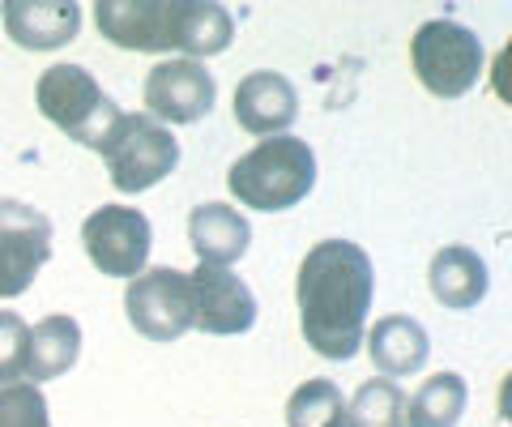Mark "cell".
Instances as JSON below:
<instances>
[{"label": "cell", "instance_id": "obj_1", "mask_svg": "<svg viewBox=\"0 0 512 427\" xmlns=\"http://www.w3.org/2000/svg\"><path fill=\"white\" fill-rule=\"evenodd\" d=\"M372 257L350 240H320L299 265V325L316 355L346 363L359 355L372 308Z\"/></svg>", "mask_w": 512, "mask_h": 427}, {"label": "cell", "instance_id": "obj_2", "mask_svg": "<svg viewBox=\"0 0 512 427\" xmlns=\"http://www.w3.org/2000/svg\"><path fill=\"white\" fill-rule=\"evenodd\" d=\"M316 184V154L303 137H265L235 158L227 171V188L239 205L261 214H282L299 205Z\"/></svg>", "mask_w": 512, "mask_h": 427}, {"label": "cell", "instance_id": "obj_3", "mask_svg": "<svg viewBox=\"0 0 512 427\" xmlns=\"http://www.w3.org/2000/svg\"><path fill=\"white\" fill-rule=\"evenodd\" d=\"M35 103L43 120H52L56 129L77 141V146H90L107 154V146L120 133L124 112L107 99V90L94 82V73L82 65H52L39 73L35 82Z\"/></svg>", "mask_w": 512, "mask_h": 427}, {"label": "cell", "instance_id": "obj_4", "mask_svg": "<svg viewBox=\"0 0 512 427\" xmlns=\"http://www.w3.org/2000/svg\"><path fill=\"white\" fill-rule=\"evenodd\" d=\"M410 65L414 77L436 94V99H461L478 86V73H483V43L470 26L461 22H423L410 39Z\"/></svg>", "mask_w": 512, "mask_h": 427}, {"label": "cell", "instance_id": "obj_5", "mask_svg": "<svg viewBox=\"0 0 512 427\" xmlns=\"http://www.w3.org/2000/svg\"><path fill=\"white\" fill-rule=\"evenodd\" d=\"M103 158H107V176L120 193H146V188L163 184L175 171L180 146H175L167 124H158L150 112H128Z\"/></svg>", "mask_w": 512, "mask_h": 427}, {"label": "cell", "instance_id": "obj_6", "mask_svg": "<svg viewBox=\"0 0 512 427\" xmlns=\"http://www.w3.org/2000/svg\"><path fill=\"white\" fill-rule=\"evenodd\" d=\"M128 325L150 342H175L192 329V287L188 274L171 270V265H154L141 270L124 291Z\"/></svg>", "mask_w": 512, "mask_h": 427}, {"label": "cell", "instance_id": "obj_7", "mask_svg": "<svg viewBox=\"0 0 512 427\" xmlns=\"http://www.w3.org/2000/svg\"><path fill=\"white\" fill-rule=\"evenodd\" d=\"M52 261V218L18 197H0V299H18Z\"/></svg>", "mask_w": 512, "mask_h": 427}, {"label": "cell", "instance_id": "obj_8", "mask_svg": "<svg viewBox=\"0 0 512 427\" xmlns=\"http://www.w3.org/2000/svg\"><path fill=\"white\" fill-rule=\"evenodd\" d=\"M150 218L133 205H99L82 223V248L107 278H137L150 261Z\"/></svg>", "mask_w": 512, "mask_h": 427}, {"label": "cell", "instance_id": "obj_9", "mask_svg": "<svg viewBox=\"0 0 512 427\" xmlns=\"http://www.w3.org/2000/svg\"><path fill=\"white\" fill-rule=\"evenodd\" d=\"M184 0H99L94 26L107 43L128 52H175L180 47Z\"/></svg>", "mask_w": 512, "mask_h": 427}, {"label": "cell", "instance_id": "obj_10", "mask_svg": "<svg viewBox=\"0 0 512 427\" xmlns=\"http://www.w3.org/2000/svg\"><path fill=\"white\" fill-rule=\"evenodd\" d=\"M218 86L201 60H163L146 77V107L158 124H197L214 112Z\"/></svg>", "mask_w": 512, "mask_h": 427}, {"label": "cell", "instance_id": "obj_11", "mask_svg": "<svg viewBox=\"0 0 512 427\" xmlns=\"http://www.w3.org/2000/svg\"><path fill=\"white\" fill-rule=\"evenodd\" d=\"M188 287H192V329L235 338L256 325V295L239 274L218 270V265H197L188 274Z\"/></svg>", "mask_w": 512, "mask_h": 427}, {"label": "cell", "instance_id": "obj_12", "mask_svg": "<svg viewBox=\"0 0 512 427\" xmlns=\"http://www.w3.org/2000/svg\"><path fill=\"white\" fill-rule=\"evenodd\" d=\"M5 35L26 52H56L69 47L82 30V5L73 0H9L0 5Z\"/></svg>", "mask_w": 512, "mask_h": 427}, {"label": "cell", "instance_id": "obj_13", "mask_svg": "<svg viewBox=\"0 0 512 427\" xmlns=\"http://www.w3.org/2000/svg\"><path fill=\"white\" fill-rule=\"evenodd\" d=\"M235 120L239 129L252 137H282L299 116V94L291 86V77H282L274 69L248 73L235 86Z\"/></svg>", "mask_w": 512, "mask_h": 427}, {"label": "cell", "instance_id": "obj_14", "mask_svg": "<svg viewBox=\"0 0 512 427\" xmlns=\"http://www.w3.org/2000/svg\"><path fill=\"white\" fill-rule=\"evenodd\" d=\"M188 244L201 257V265H218V270H231L239 257H248L252 248V227L248 218L235 210V205L222 201H205L188 214Z\"/></svg>", "mask_w": 512, "mask_h": 427}, {"label": "cell", "instance_id": "obj_15", "mask_svg": "<svg viewBox=\"0 0 512 427\" xmlns=\"http://www.w3.org/2000/svg\"><path fill=\"white\" fill-rule=\"evenodd\" d=\"M367 342V355H372L376 372L384 381H397V376H414L427 368V355H431V338L427 329L414 321L406 312H389L363 334Z\"/></svg>", "mask_w": 512, "mask_h": 427}, {"label": "cell", "instance_id": "obj_16", "mask_svg": "<svg viewBox=\"0 0 512 427\" xmlns=\"http://www.w3.org/2000/svg\"><path fill=\"white\" fill-rule=\"evenodd\" d=\"M487 282H491L487 278V261L466 244H448V248H440L436 257H431L427 287L448 312L478 308L483 304V295H487Z\"/></svg>", "mask_w": 512, "mask_h": 427}, {"label": "cell", "instance_id": "obj_17", "mask_svg": "<svg viewBox=\"0 0 512 427\" xmlns=\"http://www.w3.org/2000/svg\"><path fill=\"white\" fill-rule=\"evenodd\" d=\"M82 355V325L64 312H52L30 329V363L26 376L30 381H56L64 376Z\"/></svg>", "mask_w": 512, "mask_h": 427}, {"label": "cell", "instance_id": "obj_18", "mask_svg": "<svg viewBox=\"0 0 512 427\" xmlns=\"http://www.w3.org/2000/svg\"><path fill=\"white\" fill-rule=\"evenodd\" d=\"M466 402V381L457 372H436L406 398V427H457L466 415Z\"/></svg>", "mask_w": 512, "mask_h": 427}, {"label": "cell", "instance_id": "obj_19", "mask_svg": "<svg viewBox=\"0 0 512 427\" xmlns=\"http://www.w3.org/2000/svg\"><path fill=\"white\" fill-rule=\"evenodd\" d=\"M235 43V18L222 5L210 0H184V22H180V52L188 60L218 56Z\"/></svg>", "mask_w": 512, "mask_h": 427}, {"label": "cell", "instance_id": "obj_20", "mask_svg": "<svg viewBox=\"0 0 512 427\" xmlns=\"http://www.w3.org/2000/svg\"><path fill=\"white\" fill-rule=\"evenodd\" d=\"M286 427H350L346 393L333 381H308L286 402Z\"/></svg>", "mask_w": 512, "mask_h": 427}, {"label": "cell", "instance_id": "obj_21", "mask_svg": "<svg viewBox=\"0 0 512 427\" xmlns=\"http://www.w3.org/2000/svg\"><path fill=\"white\" fill-rule=\"evenodd\" d=\"M350 427H406V393L397 381L372 376L355 389V398L346 402Z\"/></svg>", "mask_w": 512, "mask_h": 427}, {"label": "cell", "instance_id": "obj_22", "mask_svg": "<svg viewBox=\"0 0 512 427\" xmlns=\"http://www.w3.org/2000/svg\"><path fill=\"white\" fill-rule=\"evenodd\" d=\"M26 363H30V325L18 312L0 308V389L22 385Z\"/></svg>", "mask_w": 512, "mask_h": 427}, {"label": "cell", "instance_id": "obj_23", "mask_svg": "<svg viewBox=\"0 0 512 427\" xmlns=\"http://www.w3.org/2000/svg\"><path fill=\"white\" fill-rule=\"evenodd\" d=\"M0 427H52V410H47L39 385H5L0 389Z\"/></svg>", "mask_w": 512, "mask_h": 427}]
</instances>
